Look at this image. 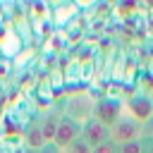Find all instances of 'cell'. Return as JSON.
I'll return each instance as SVG.
<instances>
[{
	"mask_svg": "<svg viewBox=\"0 0 153 153\" xmlns=\"http://www.w3.org/2000/svg\"><path fill=\"white\" fill-rule=\"evenodd\" d=\"M141 139H153V115L141 122Z\"/></svg>",
	"mask_w": 153,
	"mask_h": 153,
	"instance_id": "obj_13",
	"label": "cell"
},
{
	"mask_svg": "<svg viewBox=\"0 0 153 153\" xmlns=\"http://www.w3.org/2000/svg\"><path fill=\"white\" fill-rule=\"evenodd\" d=\"M76 14H79V7H76L74 2L60 5V7L55 10V24L62 29V26H67V22H69V19H76Z\"/></svg>",
	"mask_w": 153,
	"mask_h": 153,
	"instance_id": "obj_9",
	"label": "cell"
},
{
	"mask_svg": "<svg viewBox=\"0 0 153 153\" xmlns=\"http://www.w3.org/2000/svg\"><path fill=\"white\" fill-rule=\"evenodd\" d=\"M117 153H141V139H139V141H129V143L117 146Z\"/></svg>",
	"mask_w": 153,
	"mask_h": 153,
	"instance_id": "obj_12",
	"label": "cell"
},
{
	"mask_svg": "<svg viewBox=\"0 0 153 153\" xmlns=\"http://www.w3.org/2000/svg\"><path fill=\"white\" fill-rule=\"evenodd\" d=\"M141 153H153V139H141Z\"/></svg>",
	"mask_w": 153,
	"mask_h": 153,
	"instance_id": "obj_16",
	"label": "cell"
},
{
	"mask_svg": "<svg viewBox=\"0 0 153 153\" xmlns=\"http://www.w3.org/2000/svg\"><path fill=\"white\" fill-rule=\"evenodd\" d=\"M0 57H2V55H0Z\"/></svg>",
	"mask_w": 153,
	"mask_h": 153,
	"instance_id": "obj_18",
	"label": "cell"
},
{
	"mask_svg": "<svg viewBox=\"0 0 153 153\" xmlns=\"http://www.w3.org/2000/svg\"><path fill=\"white\" fill-rule=\"evenodd\" d=\"M81 139H84L91 148H96V146H100V143L112 141V131H110V127H105L103 122H98L96 117H91V120H86V122L81 124Z\"/></svg>",
	"mask_w": 153,
	"mask_h": 153,
	"instance_id": "obj_4",
	"label": "cell"
},
{
	"mask_svg": "<svg viewBox=\"0 0 153 153\" xmlns=\"http://www.w3.org/2000/svg\"><path fill=\"white\" fill-rule=\"evenodd\" d=\"M26 148H33V151H41L43 146H45V139H43V134H41V122H31L29 127H26Z\"/></svg>",
	"mask_w": 153,
	"mask_h": 153,
	"instance_id": "obj_8",
	"label": "cell"
},
{
	"mask_svg": "<svg viewBox=\"0 0 153 153\" xmlns=\"http://www.w3.org/2000/svg\"><path fill=\"white\" fill-rule=\"evenodd\" d=\"M60 120H62V112H57V110H50V112L43 117V122H41V134H43L45 143H53V141H55Z\"/></svg>",
	"mask_w": 153,
	"mask_h": 153,
	"instance_id": "obj_7",
	"label": "cell"
},
{
	"mask_svg": "<svg viewBox=\"0 0 153 153\" xmlns=\"http://www.w3.org/2000/svg\"><path fill=\"white\" fill-rule=\"evenodd\" d=\"M122 110H124V105H122L117 98L103 96V98H98V100H96V110H93V117H96L98 122H103L105 127H110V129H112V124L117 122V117L122 115Z\"/></svg>",
	"mask_w": 153,
	"mask_h": 153,
	"instance_id": "obj_3",
	"label": "cell"
},
{
	"mask_svg": "<svg viewBox=\"0 0 153 153\" xmlns=\"http://www.w3.org/2000/svg\"><path fill=\"white\" fill-rule=\"evenodd\" d=\"M93 153H117V143L115 141H108V143H100L93 148Z\"/></svg>",
	"mask_w": 153,
	"mask_h": 153,
	"instance_id": "obj_14",
	"label": "cell"
},
{
	"mask_svg": "<svg viewBox=\"0 0 153 153\" xmlns=\"http://www.w3.org/2000/svg\"><path fill=\"white\" fill-rule=\"evenodd\" d=\"M65 151H67V153H93V148H91V146H88V143H86L81 136H79L74 143H69Z\"/></svg>",
	"mask_w": 153,
	"mask_h": 153,
	"instance_id": "obj_11",
	"label": "cell"
},
{
	"mask_svg": "<svg viewBox=\"0 0 153 153\" xmlns=\"http://www.w3.org/2000/svg\"><path fill=\"white\" fill-rule=\"evenodd\" d=\"M41 153H67V151L60 148V146H55V143H45V146L41 148Z\"/></svg>",
	"mask_w": 153,
	"mask_h": 153,
	"instance_id": "obj_15",
	"label": "cell"
},
{
	"mask_svg": "<svg viewBox=\"0 0 153 153\" xmlns=\"http://www.w3.org/2000/svg\"><path fill=\"white\" fill-rule=\"evenodd\" d=\"M127 110H129L139 122H143V120H148V117L153 115V103H151L148 96H134V98H129Z\"/></svg>",
	"mask_w": 153,
	"mask_h": 153,
	"instance_id": "obj_6",
	"label": "cell"
},
{
	"mask_svg": "<svg viewBox=\"0 0 153 153\" xmlns=\"http://www.w3.org/2000/svg\"><path fill=\"white\" fill-rule=\"evenodd\" d=\"M96 100H98V98H96L88 88H76V91H72V93L65 96L60 112H62V117H67V120H72V122H76V124H84L86 120L93 117Z\"/></svg>",
	"mask_w": 153,
	"mask_h": 153,
	"instance_id": "obj_1",
	"label": "cell"
},
{
	"mask_svg": "<svg viewBox=\"0 0 153 153\" xmlns=\"http://www.w3.org/2000/svg\"><path fill=\"white\" fill-rule=\"evenodd\" d=\"M79 136H81V124H76V122L62 117L60 124H57V134H55V141H53V143L60 146V148H67V146L74 143Z\"/></svg>",
	"mask_w": 153,
	"mask_h": 153,
	"instance_id": "obj_5",
	"label": "cell"
},
{
	"mask_svg": "<svg viewBox=\"0 0 153 153\" xmlns=\"http://www.w3.org/2000/svg\"><path fill=\"white\" fill-rule=\"evenodd\" d=\"M110 131H112V141H115L117 146L129 143V141H139V139H141V122L124 108Z\"/></svg>",
	"mask_w": 153,
	"mask_h": 153,
	"instance_id": "obj_2",
	"label": "cell"
},
{
	"mask_svg": "<svg viewBox=\"0 0 153 153\" xmlns=\"http://www.w3.org/2000/svg\"><path fill=\"white\" fill-rule=\"evenodd\" d=\"M79 81H81V62L79 60H72L69 62V69H67V84L74 86Z\"/></svg>",
	"mask_w": 153,
	"mask_h": 153,
	"instance_id": "obj_10",
	"label": "cell"
},
{
	"mask_svg": "<svg viewBox=\"0 0 153 153\" xmlns=\"http://www.w3.org/2000/svg\"><path fill=\"white\" fill-rule=\"evenodd\" d=\"M24 153H41V151H33V148H26Z\"/></svg>",
	"mask_w": 153,
	"mask_h": 153,
	"instance_id": "obj_17",
	"label": "cell"
}]
</instances>
